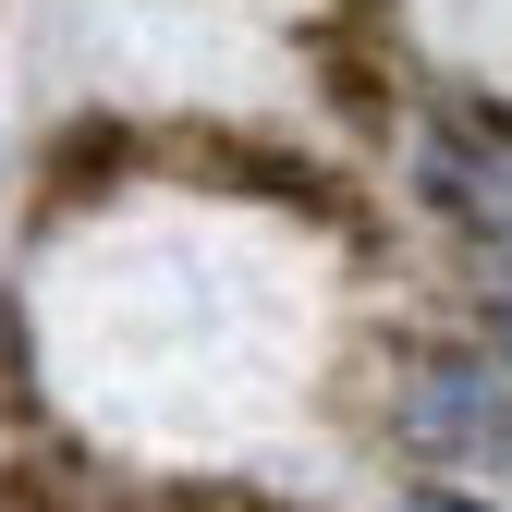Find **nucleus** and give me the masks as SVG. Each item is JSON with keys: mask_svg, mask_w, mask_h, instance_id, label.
<instances>
[{"mask_svg": "<svg viewBox=\"0 0 512 512\" xmlns=\"http://www.w3.org/2000/svg\"><path fill=\"white\" fill-rule=\"evenodd\" d=\"M403 512H464V500H403Z\"/></svg>", "mask_w": 512, "mask_h": 512, "instance_id": "obj_3", "label": "nucleus"}, {"mask_svg": "<svg viewBox=\"0 0 512 512\" xmlns=\"http://www.w3.org/2000/svg\"><path fill=\"white\" fill-rule=\"evenodd\" d=\"M171 159L196 171V183H232V196H256V208H317V220H342V183L317 171V159H293V147H256V135H171Z\"/></svg>", "mask_w": 512, "mask_h": 512, "instance_id": "obj_1", "label": "nucleus"}, {"mask_svg": "<svg viewBox=\"0 0 512 512\" xmlns=\"http://www.w3.org/2000/svg\"><path fill=\"white\" fill-rule=\"evenodd\" d=\"M135 171V135H122L110 110H86V122H61L49 135V159H37V183H49V208H98L110 183Z\"/></svg>", "mask_w": 512, "mask_h": 512, "instance_id": "obj_2", "label": "nucleus"}]
</instances>
